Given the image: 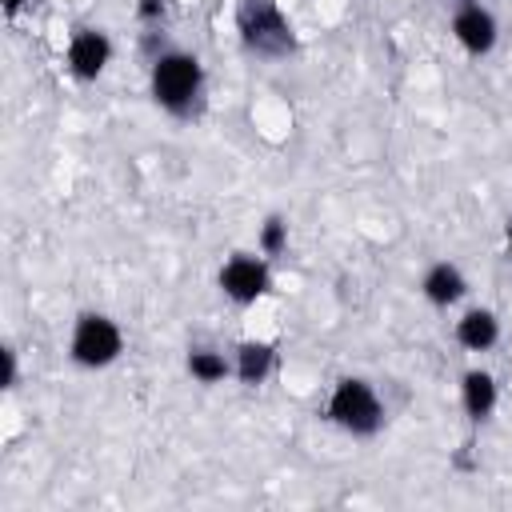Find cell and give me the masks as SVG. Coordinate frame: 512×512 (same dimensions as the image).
Wrapping results in <instances>:
<instances>
[{"label":"cell","mask_w":512,"mask_h":512,"mask_svg":"<svg viewBox=\"0 0 512 512\" xmlns=\"http://www.w3.org/2000/svg\"><path fill=\"white\" fill-rule=\"evenodd\" d=\"M184 364L196 384H220L224 376H232V360H224V352H216V348H192Z\"/></svg>","instance_id":"7c38bea8"},{"label":"cell","mask_w":512,"mask_h":512,"mask_svg":"<svg viewBox=\"0 0 512 512\" xmlns=\"http://www.w3.org/2000/svg\"><path fill=\"white\" fill-rule=\"evenodd\" d=\"M324 416L348 436H376L384 428V400L372 380L344 376V380H336V388L324 404Z\"/></svg>","instance_id":"3957f363"},{"label":"cell","mask_w":512,"mask_h":512,"mask_svg":"<svg viewBox=\"0 0 512 512\" xmlns=\"http://www.w3.org/2000/svg\"><path fill=\"white\" fill-rule=\"evenodd\" d=\"M216 280H220V292H224L232 304H256V300L272 288L268 260H264V256H252V252L228 256Z\"/></svg>","instance_id":"5b68a950"},{"label":"cell","mask_w":512,"mask_h":512,"mask_svg":"<svg viewBox=\"0 0 512 512\" xmlns=\"http://www.w3.org/2000/svg\"><path fill=\"white\" fill-rule=\"evenodd\" d=\"M288 248V224L280 216H268L264 228H260V252L264 256H280Z\"/></svg>","instance_id":"4fadbf2b"},{"label":"cell","mask_w":512,"mask_h":512,"mask_svg":"<svg viewBox=\"0 0 512 512\" xmlns=\"http://www.w3.org/2000/svg\"><path fill=\"white\" fill-rule=\"evenodd\" d=\"M160 12H164V4H160V0H144V4H140V16H144V20H156Z\"/></svg>","instance_id":"9a60e30c"},{"label":"cell","mask_w":512,"mask_h":512,"mask_svg":"<svg viewBox=\"0 0 512 512\" xmlns=\"http://www.w3.org/2000/svg\"><path fill=\"white\" fill-rule=\"evenodd\" d=\"M496 400H500V388H496V376L484 372V368H468L464 380H460V404L468 412V420H488L496 412Z\"/></svg>","instance_id":"9c48e42d"},{"label":"cell","mask_w":512,"mask_h":512,"mask_svg":"<svg viewBox=\"0 0 512 512\" xmlns=\"http://www.w3.org/2000/svg\"><path fill=\"white\" fill-rule=\"evenodd\" d=\"M148 92L168 116H180V120L196 116L200 104H204V64H200V56L180 52V48L160 52L148 68Z\"/></svg>","instance_id":"6da1fadb"},{"label":"cell","mask_w":512,"mask_h":512,"mask_svg":"<svg viewBox=\"0 0 512 512\" xmlns=\"http://www.w3.org/2000/svg\"><path fill=\"white\" fill-rule=\"evenodd\" d=\"M32 0H0V8H4V16H20L24 8H28Z\"/></svg>","instance_id":"2e32d148"},{"label":"cell","mask_w":512,"mask_h":512,"mask_svg":"<svg viewBox=\"0 0 512 512\" xmlns=\"http://www.w3.org/2000/svg\"><path fill=\"white\" fill-rule=\"evenodd\" d=\"M124 352V332L112 316L104 312H80L76 324H72V336H68V356L72 364L96 372V368H108L116 364Z\"/></svg>","instance_id":"277c9868"},{"label":"cell","mask_w":512,"mask_h":512,"mask_svg":"<svg viewBox=\"0 0 512 512\" xmlns=\"http://www.w3.org/2000/svg\"><path fill=\"white\" fill-rule=\"evenodd\" d=\"M420 292H424V300L432 308H452V304H460L468 296V280L452 260H436L420 276Z\"/></svg>","instance_id":"ba28073f"},{"label":"cell","mask_w":512,"mask_h":512,"mask_svg":"<svg viewBox=\"0 0 512 512\" xmlns=\"http://www.w3.org/2000/svg\"><path fill=\"white\" fill-rule=\"evenodd\" d=\"M276 368V348L268 340H244L232 356V376L240 384H264Z\"/></svg>","instance_id":"8fae6325"},{"label":"cell","mask_w":512,"mask_h":512,"mask_svg":"<svg viewBox=\"0 0 512 512\" xmlns=\"http://www.w3.org/2000/svg\"><path fill=\"white\" fill-rule=\"evenodd\" d=\"M452 36H456V44L468 56H488L496 48V40H500V24H496V16L484 4L464 0L452 12Z\"/></svg>","instance_id":"8992f818"},{"label":"cell","mask_w":512,"mask_h":512,"mask_svg":"<svg viewBox=\"0 0 512 512\" xmlns=\"http://www.w3.org/2000/svg\"><path fill=\"white\" fill-rule=\"evenodd\" d=\"M64 60H68V72L76 80H96L104 76V68L112 64V40L108 32L100 28H76L68 48H64Z\"/></svg>","instance_id":"52a82bcc"},{"label":"cell","mask_w":512,"mask_h":512,"mask_svg":"<svg viewBox=\"0 0 512 512\" xmlns=\"http://www.w3.org/2000/svg\"><path fill=\"white\" fill-rule=\"evenodd\" d=\"M508 256H512V220H508Z\"/></svg>","instance_id":"e0dca14e"},{"label":"cell","mask_w":512,"mask_h":512,"mask_svg":"<svg viewBox=\"0 0 512 512\" xmlns=\"http://www.w3.org/2000/svg\"><path fill=\"white\" fill-rule=\"evenodd\" d=\"M456 340L460 348L468 352H488L496 340H500V316L492 308H468L460 320H456Z\"/></svg>","instance_id":"30bf717a"},{"label":"cell","mask_w":512,"mask_h":512,"mask_svg":"<svg viewBox=\"0 0 512 512\" xmlns=\"http://www.w3.org/2000/svg\"><path fill=\"white\" fill-rule=\"evenodd\" d=\"M0 356H4V388H16V380H20V372H16V348L8 344Z\"/></svg>","instance_id":"5bb4252c"},{"label":"cell","mask_w":512,"mask_h":512,"mask_svg":"<svg viewBox=\"0 0 512 512\" xmlns=\"http://www.w3.org/2000/svg\"><path fill=\"white\" fill-rule=\"evenodd\" d=\"M240 44L260 60H284L296 52V36L276 0H240L236 8Z\"/></svg>","instance_id":"7a4b0ae2"}]
</instances>
